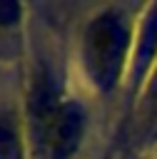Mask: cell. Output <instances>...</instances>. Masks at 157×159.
<instances>
[{
	"label": "cell",
	"instance_id": "5",
	"mask_svg": "<svg viewBox=\"0 0 157 159\" xmlns=\"http://www.w3.org/2000/svg\"><path fill=\"white\" fill-rule=\"evenodd\" d=\"M145 107H150V109L157 107V65L145 82Z\"/></svg>",
	"mask_w": 157,
	"mask_h": 159
},
{
	"label": "cell",
	"instance_id": "2",
	"mask_svg": "<svg viewBox=\"0 0 157 159\" xmlns=\"http://www.w3.org/2000/svg\"><path fill=\"white\" fill-rule=\"evenodd\" d=\"M35 114H37V137L45 159H70L77 152L87 127L82 104L75 99L57 102L50 92H42Z\"/></svg>",
	"mask_w": 157,
	"mask_h": 159
},
{
	"label": "cell",
	"instance_id": "1",
	"mask_svg": "<svg viewBox=\"0 0 157 159\" xmlns=\"http://www.w3.org/2000/svg\"><path fill=\"white\" fill-rule=\"evenodd\" d=\"M132 32L120 10H102L95 15L82 35V62L87 77L100 92H112L130 67Z\"/></svg>",
	"mask_w": 157,
	"mask_h": 159
},
{
	"label": "cell",
	"instance_id": "6",
	"mask_svg": "<svg viewBox=\"0 0 157 159\" xmlns=\"http://www.w3.org/2000/svg\"><path fill=\"white\" fill-rule=\"evenodd\" d=\"M20 17V7L15 2H0V25H12Z\"/></svg>",
	"mask_w": 157,
	"mask_h": 159
},
{
	"label": "cell",
	"instance_id": "4",
	"mask_svg": "<svg viewBox=\"0 0 157 159\" xmlns=\"http://www.w3.org/2000/svg\"><path fill=\"white\" fill-rule=\"evenodd\" d=\"M0 159H25L22 134L12 114H0Z\"/></svg>",
	"mask_w": 157,
	"mask_h": 159
},
{
	"label": "cell",
	"instance_id": "3",
	"mask_svg": "<svg viewBox=\"0 0 157 159\" xmlns=\"http://www.w3.org/2000/svg\"><path fill=\"white\" fill-rule=\"evenodd\" d=\"M155 60H157V2H152L145 10L135 35V47L127 67L135 87L145 84V80L150 77V70H155Z\"/></svg>",
	"mask_w": 157,
	"mask_h": 159
}]
</instances>
